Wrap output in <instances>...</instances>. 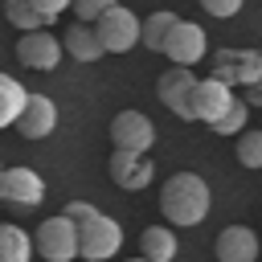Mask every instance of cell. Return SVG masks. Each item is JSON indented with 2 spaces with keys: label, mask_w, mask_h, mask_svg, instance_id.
<instances>
[{
  "label": "cell",
  "mask_w": 262,
  "mask_h": 262,
  "mask_svg": "<svg viewBox=\"0 0 262 262\" xmlns=\"http://www.w3.org/2000/svg\"><path fill=\"white\" fill-rule=\"evenodd\" d=\"M213 209V192L196 172H172L160 188V213L168 225H201Z\"/></svg>",
  "instance_id": "cell-1"
},
{
  "label": "cell",
  "mask_w": 262,
  "mask_h": 262,
  "mask_svg": "<svg viewBox=\"0 0 262 262\" xmlns=\"http://www.w3.org/2000/svg\"><path fill=\"white\" fill-rule=\"evenodd\" d=\"M61 213L78 221V258L82 262H106V258H115L123 250V229H119L115 217L98 213L86 201H70Z\"/></svg>",
  "instance_id": "cell-2"
},
{
  "label": "cell",
  "mask_w": 262,
  "mask_h": 262,
  "mask_svg": "<svg viewBox=\"0 0 262 262\" xmlns=\"http://www.w3.org/2000/svg\"><path fill=\"white\" fill-rule=\"evenodd\" d=\"M33 246L45 262H74L78 258V221L57 213V217H45L33 233Z\"/></svg>",
  "instance_id": "cell-3"
},
{
  "label": "cell",
  "mask_w": 262,
  "mask_h": 262,
  "mask_svg": "<svg viewBox=\"0 0 262 262\" xmlns=\"http://www.w3.org/2000/svg\"><path fill=\"white\" fill-rule=\"evenodd\" d=\"M94 29H98V41H102V49H106V53H127L131 45H139L143 20H139L131 8L115 4V8H106V12L94 20Z\"/></svg>",
  "instance_id": "cell-4"
},
{
  "label": "cell",
  "mask_w": 262,
  "mask_h": 262,
  "mask_svg": "<svg viewBox=\"0 0 262 262\" xmlns=\"http://www.w3.org/2000/svg\"><path fill=\"white\" fill-rule=\"evenodd\" d=\"M192 90H196L192 66H172V70H164L160 82H156L160 102H164L172 115H180V119H192Z\"/></svg>",
  "instance_id": "cell-5"
},
{
  "label": "cell",
  "mask_w": 262,
  "mask_h": 262,
  "mask_svg": "<svg viewBox=\"0 0 262 262\" xmlns=\"http://www.w3.org/2000/svg\"><path fill=\"white\" fill-rule=\"evenodd\" d=\"M111 143L119 151H143L147 156L151 143H156V127L143 111H119L111 119Z\"/></svg>",
  "instance_id": "cell-6"
},
{
  "label": "cell",
  "mask_w": 262,
  "mask_h": 262,
  "mask_svg": "<svg viewBox=\"0 0 262 262\" xmlns=\"http://www.w3.org/2000/svg\"><path fill=\"white\" fill-rule=\"evenodd\" d=\"M0 201L12 209H37L45 201V180L33 168H4L0 172Z\"/></svg>",
  "instance_id": "cell-7"
},
{
  "label": "cell",
  "mask_w": 262,
  "mask_h": 262,
  "mask_svg": "<svg viewBox=\"0 0 262 262\" xmlns=\"http://www.w3.org/2000/svg\"><path fill=\"white\" fill-rule=\"evenodd\" d=\"M205 53H209L205 29H201L196 20H176V29H172L168 41H164V57H168L172 66H196Z\"/></svg>",
  "instance_id": "cell-8"
},
{
  "label": "cell",
  "mask_w": 262,
  "mask_h": 262,
  "mask_svg": "<svg viewBox=\"0 0 262 262\" xmlns=\"http://www.w3.org/2000/svg\"><path fill=\"white\" fill-rule=\"evenodd\" d=\"M106 172H111V180L119 184V188H127V192H139V188H147L151 180H156V164L143 156V151H111V160H106Z\"/></svg>",
  "instance_id": "cell-9"
},
{
  "label": "cell",
  "mask_w": 262,
  "mask_h": 262,
  "mask_svg": "<svg viewBox=\"0 0 262 262\" xmlns=\"http://www.w3.org/2000/svg\"><path fill=\"white\" fill-rule=\"evenodd\" d=\"M61 41L53 37V33H45V29H37V33H20V41H16V61L25 66V70H57V61H61Z\"/></svg>",
  "instance_id": "cell-10"
},
{
  "label": "cell",
  "mask_w": 262,
  "mask_h": 262,
  "mask_svg": "<svg viewBox=\"0 0 262 262\" xmlns=\"http://www.w3.org/2000/svg\"><path fill=\"white\" fill-rule=\"evenodd\" d=\"M233 90H229V82H221V78H196V90H192V119L196 123H217L229 106H233Z\"/></svg>",
  "instance_id": "cell-11"
},
{
  "label": "cell",
  "mask_w": 262,
  "mask_h": 262,
  "mask_svg": "<svg viewBox=\"0 0 262 262\" xmlns=\"http://www.w3.org/2000/svg\"><path fill=\"white\" fill-rule=\"evenodd\" d=\"M258 250H262V242H258V233L250 225H225L217 233V242H213L217 262H254Z\"/></svg>",
  "instance_id": "cell-12"
},
{
  "label": "cell",
  "mask_w": 262,
  "mask_h": 262,
  "mask_svg": "<svg viewBox=\"0 0 262 262\" xmlns=\"http://www.w3.org/2000/svg\"><path fill=\"white\" fill-rule=\"evenodd\" d=\"M53 127H57V106H53V98H49V94H29V102H25L20 119H16V131H20L25 139H45V135H53Z\"/></svg>",
  "instance_id": "cell-13"
},
{
  "label": "cell",
  "mask_w": 262,
  "mask_h": 262,
  "mask_svg": "<svg viewBox=\"0 0 262 262\" xmlns=\"http://www.w3.org/2000/svg\"><path fill=\"white\" fill-rule=\"evenodd\" d=\"M66 53L74 57V61H98L106 49H102V41H98V29L94 25H86V20H74V25H66Z\"/></svg>",
  "instance_id": "cell-14"
},
{
  "label": "cell",
  "mask_w": 262,
  "mask_h": 262,
  "mask_svg": "<svg viewBox=\"0 0 262 262\" xmlns=\"http://www.w3.org/2000/svg\"><path fill=\"white\" fill-rule=\"evenodd\" d=\"M176 250H180V242H176V233H172L168 225H147V229L139 233V254H143L147 262H172Z\"/></svg>",
  "instance_id": "cell-15"
},
{
  "label": "cell",
  "mask_w": 262,
  "mask_h": 262,
  "mask_svg": "<svg viewBox=\"0 0 262 262\" xmlns=\"http://www.w3.org/2000/svg\"><path fill=\"white\" fill-rule=\"evenodd\" d=\"M25 102H29V90H25L12 74H0V131H4V127H16Z\"/></svg>",
  "instance_id": "cell-16"
},
{
  "label": "cell",
  "mask_w": 262,
  "mask_h": 262,
  "mask_svg": "<svg viewBox=\"0 0 262 262\" xmlns=\"http://www.w3.org/2000/svg\"><path fill=\"white\" fill-rule=\"evenodd\" d=\"M33 237L20 229V225H12V221H0V262H29L33 258Z\"/></svg>",
  "instance_id": "cell-17"
},
{
  "label": "cell",
  "mask_w": 262,
  "mask_h": 262,
  "mask_svg": "<svg viewBox=\"0 0 262 262\" xmlns=\"http://www.w3.org/2000/svg\"><path fill=\"white\" fill-rule=\"evenodd\" d=\"M176 12H168V8H160V12H151L147 20H143V33H139V45H147V49H156V53H164V41H168V33L176 29Z\"/></svg>",
  "instance_id": "cell-18"
},
{
  "label": "cell",
  "mask_w": 262,
  "mask_h": 262,
  "mask_svg": "<svg viewBox=\"0 0 262 262\" xmlns=\"http://www.w3.org/2000/svg\"><path fill=\"white\" fill-rule=\"evenodd\" d=\"M4 16H8V25L20 29V33H37V29H45V16L37 12L33 0H4Z\"/></svg>",
  "instance_id": "cell-19"
},
{
  "label": "cell",
  "mask_w": 262,
  "mask_h": 262,
  "mask_svg": "<svg viewBox=\"0 0 262 262\" xmlns=\"http://www.w3.org/2000/svg\"><path fill=\"white\" fill-rule=\"evenodd\" d=\"M237 164L258 172L262 168V131H242L237 135Z\"/></svg>",
  "instance_id": "cell-20"
},
{
  "label": "cell",
  "mask_w": 262,
  "mask_h": 262,
  "mask_svg": "<svg viewBox=\"0 0 262 262\" xmlns=\"http://www.w3.org/2000/svg\"><path fill=\"white\" fill-rule=\"evenodd\" d=\"M246 119H250V102L233 98V106L213 123V131H217V135H242V131H246Z\"/></svg>",
  "instance_id": "cell-21"
},
{
  "label": "cell",
  "mask_w": 262,
  "mask_h": 262,
  "mask_svg": "<svg viewBox=\"0 0 262 262\" xmlns=\"http://www.w3.org/2000/svg\"><path fill=\"white\" fill-rule=\"evenodd\" d=\"M115 4H119V0H74V16L86 20V25H94V20H98L106 8H115Z\"/></svg>",
  "instance_id": "cell-22"
},
{
  "label": "cell",
  "mask_w": 262,
  "mask_h": 262,
  "mask_svg": "<svg viewBox=\"0 0 262 262\" xmlns=\"http://www.w3.org/2000/svg\"><path fill=\"white\" fill-rule=\"evenodd\" d=\"M242 4H246V0H201V8H205L209 16H217V20L237 16V12H242Z\"/></svg>",
  "instance_id": "cell-23"
},
{
  "label": "cell",
  "mask_w": 262,
  "mask_h": 262,
  "mask_svg": "<svg viewBox=\"0 0 262 262\" xmlns=\"http://www.w3.org/2000/svg\"><path fill=\"white\" fill-rule=\"evenodd\" d=\"M33 4H37V12L45 16V25H53L66 8H74V0H33Z\"/></svg>",
  "instance_id": "cell-24"
},
{
  "label": "cell",
  "mask_w": 262,
  "mask_h": 262,
  "mask_svg": "<svg viewBox=\"0 0 262 262\" xmlns=\"http://www.w3.org/2000/svg\"><path fill=\"white\" fill-rule=\"evenodd\" d=\"M250 98H254V102H262V82H258V86L250 90Z\"/></svg>",
  "instance_id": "cell-25"
},
{
  "label": "cell",
  "mask_w": 262,
  "mask_h": 262,
  "mask_svg": "<svg viewBox=\"0 0 262 262\" xmlns=\"http://www.w3.org/2000/svg\"><path fill=\"white\" fill-rule=\"evenodd\" d=\"M135 262H147V258H135Z\"/></svg>",
  "instance_id": "cell-26"
},
{
  "label": "cell",
  "mask_w": 262,
  "mask_h": 262,
  "mask_svg": "<svg viewBox=\"0 0 262 262\" xmlns=\"http://www.w3.org/2000/svg\"><path fill=\"white\" fill-rule=\"evenodd\" d=\"M0 172H4V168H0Z\"/></svg>",
  "instance_id": "cell-27"
}]
</instances>
